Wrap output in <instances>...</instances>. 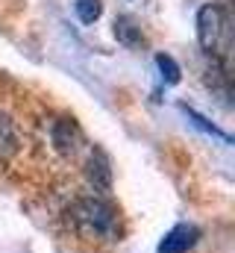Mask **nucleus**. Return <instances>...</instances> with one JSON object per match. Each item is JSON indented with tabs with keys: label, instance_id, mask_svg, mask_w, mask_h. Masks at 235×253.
Here are the masks:
<instances>
[{
	"label": "nucleus",
	"instance_id": "1",
	"mask_svg": "<svg viewBox=\"0 0 235 253\" xmlns=\"http://www.w3.org/2000/svg\"><path fill=\"white\" fill-rule=\"evenodd\" d=\"M68 218H71V227L82 239L115 242L120 236V215L103 197H79V200H74V206L68 209Z\"/></svg>",
	"mask_w": 235,
	"mask_h": 253
},
{
	"label": "nucleus",
	"instance_id": "2",
	"mask_svg": "<svg viewBox=\"0 0 235 253\" xmlns=\"http://www.w3.org/2000/svg\"><path fill=\"white\" fill-rule=\"evenodd\" d=\"M197 42L218 65H227L233 50V24L224 6L206 3L197 12Z\"/></svg>",
	"mask_w": 235,
	"mask_h": 253
},
{
	"label": "nucleus",
	"instance_id": "3",
	"mask_svg": "<svg viewBox=\"0 0 235 253\" xmlns=\"http://www.w3.org/2000/svg\"><path fill=\"white\" fill-rule=\"evenodd\" d=\"M85 177L91 183V189L97 191L100 197L112 191V159L106 156V150L94 147L88 153V162H85Z\"/></svg>",
	"mask_w": 235,
	"mask_h": 253
},
{
	"label": "nucleus",
	"instance_id": "4",
	"mask_svg": "<svg viewBox=\"0 0 235 253\" xmlns=\"http://www.w3.org/2000/svg\"><path fill=\"white\" fill-rule=\"evenodd\" d=\"M50 141H53L56 153L74 156V153L79 150V144H82V129H79V124H77L74 118H59V121H53V126H50Z\"/></svg>",
	"mask_w": 235,
	"mask_h": 253
},
{
	"label": "nucleus",
	"instance_id": "5",
	"mask_svg": "<svg viewBox=\"0 0 235 253\" xmlns=\"http://www.w3.org/2000/svg\"><path fill=\"white\" fill-rule=\"evenodd\" d=\"M200 242V227L194 224H176L165 233V239L159 242V253H188Z\"/></svg>",
	"mask_w": 235,
	"mask_h": 253
},
{
	"label": "nucleus",
	"instance_id": "6",
	"mask_svg": "<svg viewBox=\"0 0 235 253\" xmlns=\"http://www.w3.org/2000/svg\"><path fill=\"white\" fill-rule=\"evenodd\" d=\"M115 36H118V42H120L123 47H129V50L144 47V33H141L138 21H135V18H129V15L115 18Z\"/></svg>",
	"mask_w": 235,
	"mask_h": 253
},
{
	"label": "nucleus",
	"instance_id": "7",
	"mask_svg": "<svg viewBox=\"0 0 235 253\" xmlns=\"http://www.w3.org/2000/svg\"><path fill=\"white\" fill-rule=\"evenodd\" d=\"M15 150H18V132H15V124H12L9 118L0 115V159H9Z\"/></svg>",
	"mask_w": 235,
	"mask_h": 253
},
{
	"label": "nucleus",
	"instance_id": "8",
	"mask_svg": "<svg viewBox=\"0 0 235 253\" xmlns=\"http://www.w3.org/2000/svg\"><path fill=\"white\" fill-rule=\"evenodd\" d=\"M74 9H77V18H79L82 24H94V21L100 18V12H103L100 0H77Z\"/></svg>",
	"mask_w": 235,
	"mask_h": 253
},
{
	"label": "nucleus",
	"instance_id": "9",
	"mask_svg": "<svg viewBox=\"0 0 235 253\" xmlns=\"http://www.w3.org/2000/svg\"><path fill=\"white\" fill-rule=\"evenodd\" d=\"M156 68L162 71V80H165L168 85H176V83H179V74H182V71H179V65H176L168 53H159V56H156Z\"/></svg>",
	"mask_w": 235,
	"mask_h": 253
},
{
	"label": "nucleus",
	"instance_id": "10",
	"mask_svg": "<svg viewBox=\"0 0 235 253\" xmlns=\"http://www.w3.org/2000/svg\"><path fill=\"white\" fill-rule=\"evenodd\" d=\"M182 109H185V115H188V118H191L194 124L200 126L203 132H209V135H218V138H221V141H227V144L233 141V138H230V135H227L224 129H218V126H215V124H209V121H206V118H203L200 112H194V109H188V106H182Z\"/></svg>",
	"mask_w": 235,
	"mask_h": 253
}]
</instances>
